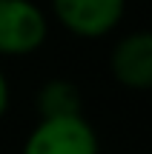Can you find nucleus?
I'll return each mask as SVG.
<instances>
[{"label":"nucleus","mask_w":152,"mask_h":154,"mask_svg":"<svg viewBox=\"0 0 152 154\" xmlns=\"http://www.w3.org/2000/svg\"><path fill=\"white\" fill-rule=\"evenodd\" d=\"M83 97L80 88L72 80H49L37 91V111L40 117H63V114H80Z\"/></svg>","instance_id":"39448f33"},{"label":"nucleus","mask_w":152,"mask_h":154,"mask_svg":"<svg viewBox=\"0 0 152 154\" xmlns=\"http://www.w3.org/2000/svg\"><path fill=\"white\" fill-rule=\"evenodd\" d=\"M23 154H98V134L83 114L40 117L23 143Z\"/></svg>","instance_id":"f257e3e1"},{"label":"nucleus","mask_w":152,"mask_h":154,"mask_svg":"<svg viewBox=\"0 0 152 154\" xmlns=\"http://www.w3.org/2000/svg\"><path fill=\"white\" fill-rule=\"evenodd\" d=\"M126 0H52V14L75 37H103L124 20Z\"/></svg>","instance_id":"7ed1b4c3"},{"label":"nucleus","mask_w":152,"mask_h":154,"mask_svg":"<svg viewBox=\"0 0 152 154\" xmlns=\"http://www.w3.org/2000/svg\"><path fill=\"white\" fill-rule=\"evenodd\" d=\"M109 69L124 88L152 91V32H132L121 37L109 54Z\"/></svg>","instance_id":"20e7f679"},{"label":"nucleus","mask_w":152,"mask_h":154,"mask_svg":"<svg viewBox=\"0 0 152 154\" xmlns=\"http://www.w3.org/2000/svg\"><path fill=\"white\" fill-rule=\"evenodd\" d=\"M49 20L32 0H0V54L23 57L46 43Z\"/></svg>","instance_id":"f03ea898"},{"label":"nucleus","mask_w":152,"mask_h":154,"mask_svg":"<svg viewBox=\"0 0 152 154\" xmlns=\"http://www.w3.org/2000/svg\"><path fill=\"white\" fill-rule=\"evenodd\" d=\"M6 109H9V80H6L3 69H0V117L6 114Z\"/></svg>","instance_id":"423d86ee"}]
</instances>
